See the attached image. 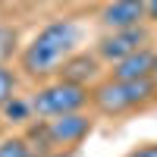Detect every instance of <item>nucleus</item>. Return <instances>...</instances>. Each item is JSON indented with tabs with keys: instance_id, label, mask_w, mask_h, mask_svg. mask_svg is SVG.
I'll list each match as a JSON object with an SVG mask.
<instances>
[{
	"instance_id": "nucleus-10",
	"label": "nucleus",
	"mask_w": 157,
	"mask_h": 157,
	"mask_svg": "<svg viewBox=\"0 0 157 157\" xmlns=\"http://www.w3.org/2000/svg\"><path fill=\"white\" fill-rule=\"evenodd\" d=\"M13 98H16V75H13V69L6 63H0V107Z\"/></svg>"
},
{
	"instance_id": "nucleus-14",
	"label": "nucleus",
	"mask_w": 157,
	"mask_h": 157,
	"mask_svg": "<svg viewBox=\"0 0 157 157\" xmlns=\"http://www.w3.org/2000/svg\"><path fill=\"white\" fill-rule=\"evenodd\" d=\"M151 78H154V82H157V60H154V75H151Z\"/></svg>"
},
{
	"instance_id": "nucleus-2",
	"label": "nucleus",
	"mask_w": 157,
	"mask_h": 157,
	"mask_svg": "<svg viewBox=\"0 0 157 157\" xmlns=\"http://www.w3.org/2000/svg\"><path fill=\"white\" fill-rule=\"evenodd\" d=\"M157 91V82L154 78H135V82H126V78H107L101 82L94 91H91V104L107 113V116H120V113H129L135 107H145V104L154 98Z\"/></svg>"
},
{
	"instance_id": "nucleus-8",
	"label": "nucleus",
	"mask_w": 157,
	"mask_h": 157,
	"mask_svg": "<svg viewBox=\"0 0 157 157\" xmlns=\"http://www.w3.org/2000/svg\"><path fill=\"white\" fill-rule=\"evenodd\" d=\"M60 78L66 82H75V85H88L91 78L101 72V57H91V54H72L63 60V66L57 69Z\"/></svg>"
},
{
	"instance_id": "nucleus-6",
	"label": "nucleus",
	"mask_w": 157,
	"mask_h": 157,
	"mask_svg": "<svg viewBox=\"0 0 157 157\" xmlns=\"http://www.w3.org/2000/svg\"><path fill=\"white\" fill-rule=\"evenodd\" d=\"M145 19H148V0H110L101 10V25L107 32L145 25Z\"/></svg>"
},
{
	"instance_id": "nucleus-11",
	"label": "nucleus",
	"mask_w": 157,
	"mask_h": 157,
	"mask_svg": "<svg viewBox=\"0 0 157 157\" xmlns=\"http://www.w3.org/2000/svg\"><path fill=\"white\" fill-rule=\"evenodd\" d=\"M13 54H16V29L0 25V63H6Z\"/></svg>"
},
{
	"instance_id": "nucleus-13",
	"label": "nucleus",
	"mask_w": 157,
	"mask_h": 157,
	"mask_svg": "<svg viewBox=\"0 0 157 157\" xmlns=\"http://www.w3.org/2000/svg\"><path fill=\"white\" fill-rule=\"evenodd\" d=\"M148 19L157 22V0H148Z\"/></svg>"
},
{
	"instance_id": "nucleus-5",
	"label": "nucleus",
	"mask_w": 157,
	"mask_h": 157,
	"mask_svg": "<svg viewBox=\"0 0 157 157\" xmlns=\"http://www.w3.org/2000/svg\"><path fill=\"white\" fill-rule=\"evenodd\" d=\"M145 44H148V29H145V25H132V29H113V32H107V35L98 41V57L107 60V63H116V60L129 57L132 50L145 47Z\"/></svg>"
},
{
	"instance_id": "nucleus-4",
	"label": "nucleus",
	"mask_w": 157,
	"mask_h": 157,
	"mask_svg": "<svg viewBox=\"0 0 157 157\" xmlns=\"http://www.w3.org/2000/svg\"><path fill=\"white\" fill-rule=\"evenodd\" d=\"M38 132L44 135L47 145H78L82 138H88L91 132V116H85L82 110L75 113H63V116H50V120H44L41 126H38Z\"/></svg>"
},
{
	"instance_id": "nucleus-12",
	"label": "nucleus",
	"mask_w": 157,
	"mask_h": 157,
	"mask_svg": "<svg viewBox=\"0 0 157 157\" xmlns=\"http://www.w3.org/2000/svg\"><path fill=\"white\" fill-rule=\"evenodd\" d=\"M126 157H157V141H154V145H138L135 151H129Z\"/></svg>"
},
{
	"instance_id": "nucleus-9",
	"label": "nucleus",
	"mask_w": 157,
	"mask_h": 157,
	"mask_svg": "<svg viewBox=\"0 0 157 157\" xmlns=\"http://www.w3.org/2000/svg\"><path fill=\"white\" fill-rule=\"evenodd\" d=\"M0 157H38V154L25 138H6L0 141Z\"/></svg>"
},
{
	"instance_id": "nucleus-7",
	"label": "nucleus",
	"mask_w": 157,
	"mask_h": 157,
	"mask_svg": "<svg viewBox=\"0 0 157 157\" xmlns=\"http://www.w3.org/2000/svg\"><path fill=\"white\" fill-rule=\"evenodd\" d=\"M154 60H157V50L145 44V47L132 50L129 57H123V60L113 63V78H126V82L151 78V75H154Z\"/></svg>"
},
{
	"instance_id": "nucleus-3",
	"label": "nucleus",
	"mask_w": 157,
	"mask_h": 157,
	"mask_svg": "<svg viewBox=\"0 0 157 157\" xmlns=\"http://www.w3.org/2000/svg\"><path fill=\"white\" fill-rule=\"evenodd\" d=\"M88 104H91L88 85H75V82H66V78H57V82L38 88L32 94V113L41 116V120H50V116L85 110Z\"/></svg>"
},
{
	"instance_id": "nucleus-1",
	"label": "nucleus",
	"mask_w": 157,
	"mask_h": 157,
	"mask_svg": "<svg viewBox=\"0 0 157 157\" xmlns=\"http://www.w3.org/2000/svg\"><path fill=\"white\" fill-rule=\"evenodd\" d=\"M75 44H78V25L72 19L47 22L44 29L29 41V47L22 50V69H25V75L41 78V75L57 72L63 66V60L75 54Z\"/></svg>"
}]
</instances>
